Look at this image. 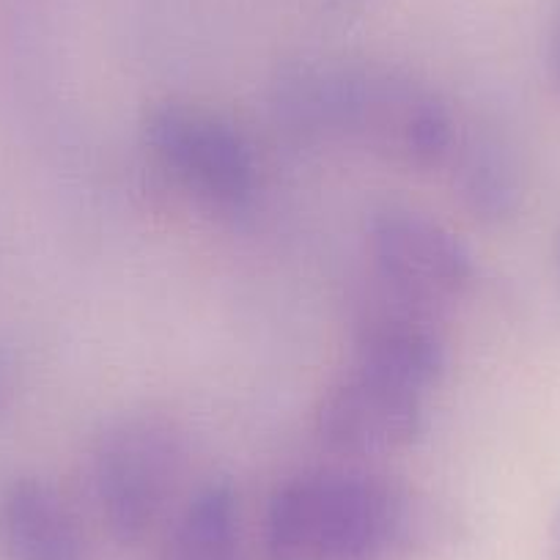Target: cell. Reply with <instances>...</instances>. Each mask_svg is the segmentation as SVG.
I'll use <instances>...</instances> for the list:
<instances>
[{
  "label": "cell",
  "instance_id": "obj_7",
  "mask_svg": "<svg viewBox=\"0 0 560 560\" xmlns=\"http://www.w3.org/2000/svg\"><path fill=\"white\" fill-rule=\"evenodd\" d=\"M448 365V349L427 305L382 294L354 322V369L427 393Z\"/></svg>",
  "mask_w": 560,
  "mask_h": 560
},
{
  "label": "cell",
  "instance_id": "obj_6",
  "mask_svg": "<svg viewBox=\"0 0 560 560\" xmlns=\"http://www.w3.org/2000/svg\"><path fill=\"white\" fill-rule=\"evenodd\" d=\"M316 434L349 456H387L409 448L427 427L423 393L371 371L352 369L322 396Z\"/></svg>",
  "mask_w": 560,
  "mask_h": 560
},
{
  "label": "cell",
  "instance_id": "obj_2",
  "mask_svg": "<svg viewBox=\"0 0 560 560\" xmlns=\"http://www.w3.org/2000/svg\"><path fill=\"white\" fill-rule=\"evenodd\" d=\"M407 494L360 470H316L287 481L264 514L269 560H374L404 536Z\"/></svg>",
  "mask_w": 560,
  "mask_h": 560
},
{
  "label": "cell",
  "instance_id": "obj_12",
  "mask_svg": "<svg viewBox=\"0 0 560 560\" xmlns=\"http://www.w3.org/2000/svg\"><path fill=\"white\" fill-rule=\"evenodd\" d=\"M555 63H558V74H560V39H558V50H555Z\"/></svg>",
  "mask_w": 560,
  "mask_h": 560
},
{
  "label": "cell",
  "instance_id": "obj_1",
  "mask_svg": "<svg viewBox=\"0 0 560 560\" xmlns=\"http://www.w3.org/2000/svg\"><path fill=\"white\" fill-rule=\"evenodd\" d=\"M280 107L305 129L338 135L401 168H432L456 143L434 89L380 63L300 67L280 83Z\"/></svg>",
  "mask_w": 560,
  "mask_h": 560
},
{
  "label": "cell",
  "instance_id": "obj_10",
  "mask_svg": "<svg viewBox=\"0 0 560 560\" xmlns=\"http://www.w3.org/2000/svg\"><path fill=\"white\" fill-rule=\"evenodd\" d=\"M240 503L225 481L198 489L176 520L163 560H236Z\"/></svg>",
  "mask_w": 560,
  "mask_h": 560
},
{
  "label": "cell",
  "instance_id": "obj_8",
  "mask_svg": "<svg viewBox=\"0 0 560 560\" xmlns=\"http://www.w3.org/2000/svg\"><path fill=\"white\" fill-rule=\"evenodd\" d=\"M0 538L12 560H83V536L61 494L20 478L0 500Z\"/></svg>",
  "mask_w": 560,
  "mask_h": 560
},
{
  "label": "cell",
  "instance_id": "obj_4",
  "mask_svg": "<svg viewBox=\"0 0 560 560\" xmlns=\"http://www.w3.org/2000/svg\"><path fill=\"white\" fill-rule=\"evenodd\" d=\"M147 143L160 168L209 207L240 209L256 192V158L240 129L218 113L179 102L154 107Z\"/></svg>",
  "mask_w": 560,
  "mask_h": 560
},
{
  "label": "cell",
  "instance_id": "obj_3",
  "mask_svg": "<svg viewBox=\"0 0 560 560\" xmlns=\"http://www.w3.org/2000/svg\"><path fill=\"white\" fill-rule=\"evenodd\" d=\"M179 470L182 440L163 415H121L100 434L91 454V492L116 541L135 544L158 525Z\"/></svg>",
  "mask_w": 560,
  "mask_h": 560
},
{
  "label": "cell",
  "instance_id": "obj_11",
  "mask_svg": "<svg viewBox=\"0 0 560 560\" xmlns=\"http://www.w3.org/2000/svg\"><path fill=\"white\" fill-rule=\"evenodd\" d=\"M547 560H560V503L555 505L547 533Z\"/></svg>",
  "mask_w": 560,
  "mask_h": 560
},
{
  "label": "cell",
  "instance_id": "obj_9",
  "mask_svg": "<svg viewBox=\"0 0 560 560\" xmlns=\"http://www.w3.org/2000/svg\"><path fill=\"white\" fill-rule=\"evenodd\" d=\"M454 154V187L472 218L483 223H503L520 209L522 171L514 149L494 129H472L451 149Z\"/></svg>",
  "mask_w": 560,
  "mask_h": 560
},
{
  "label": "cell",
  "instance_id": "obj_5",
  "mask_svg": "<svg viewBox=\"0 0 560 560\" xmlns=\"http://www.w3.org/2000/svg\"><path fill=\"white\" fill-rule=\"evenodd\" d=\"M365 242L387 292L427 308L459 300L476 278L465 242L438 218L404 203L374 209Z\"/></svg>",
  "mask_w": 560,
  "mask_h": 560
}]
</instances>
